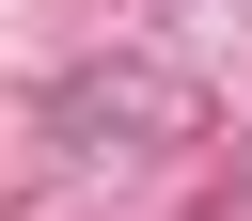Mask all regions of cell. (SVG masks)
<instances>
[{"mask_svg": "<svg viewBox=\"0 0 252 221\" xmlns=\"http://www.w3.org/2000/svg\"><path fill=\"white\" fill-rule=\"evenodd\" d=\"M236 205H252V142H236Z\"/></svg>", "mask_w": 252, "mask_h": 221, "instance_id": "7a4b0ae2", "label": "cell"}, {"mask_svg": "<svg viewBox=\"0 0 252 221\" xmlns=\"http://www.w3.org/2000/svg\"><path fill=\"white\" fill-rule=\"evenodd\" d=\"M32 126H47V142L158 158V142H189V126H205V79H189L173 47H110V63H63V79L32 95Z\"/></svg>", "mask_w": 252, "mask_h": 221, "instance_id": "6da1fadb", "label": "cell"}]
</instances>
